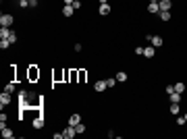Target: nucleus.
<instances>
[{
    "label": "nucleus",
    "instance_id": "obj_1",
    "mask_svg": "<svg viewBox=\"0 0 187 139\" xmlns=\"http://www.w3.org/2000/svg\"><path fill=\"white\" fill-rule=\"evenodd\" d=\"M148 40H150V44H152L154 48H160V46L164 44V40H162V35H148Z\"/></svg>",
    "mask_w": 187,
    "mask_h": 139
},
{
    "label": "nucleus",
    "instance_id": "obj_2",
    "mask_svg": "<svg viewBox=\"0 0 187 139\" xmlns=\"http://www.w3.org/2000/svg\"><path fill=\"white\" fill-rule=\"evenodd\" d=\"M75 135H77V129H75L73 125H69L65 131H62V137H65V139H73Z\"/></svg>",
    "mask_w": 187,
    "mask_h": 139
},
{
    "label": "nucleus",
    "instance_id": "obj_3",
    "mask_svg": "<svg viewBox=\"0 0 187 139\" xmlns=\"http://www.w3.org/2000/svg\"><path fill=\"white\" fill-rule=\"evenodd\" d=\"M13 25V17L11 15H0V27H11Z\"/></svg>",
    "mask_w": 187,
    "mask_h": 139
},
{
    "label": "nucleus",
    "instance_id": "obj_4",
    "mask_svg": "<svg viewBox=\"0 0 187 139\" xmlns=\"http://www.w3.org/2000/svg\"><path fill=\"white\" fill-rule=\"evenodd\" d=\"M27 77H29V81H35V79H40V69H38V67H29Z\"/></svg>",
    "mask_w": 187,
    "mask_h": 139
},
{
    "label": "nucleus",
    "instance_id": "obj_5",
    "mask_svg": "<svg viewBox=\"0 0 187 139\" xmlns=\"http://www.w3.org/2000/svg\"><path fill=\"white\" fill-rule=\"evenodd\" d=\"M148 13H152V15H158V13H160L158 0H152V2H150V4H148Z\"/></svg>",
    "mask_w": 187,
    "mask_h": 139
},
{
    "label": "nucleus",
    "instance_id": "obj_6",
    "mask_svg": "<svg viewBox=\"0 0 187 139\" xmlns=\"http://www.w3.org/2000/svg\"><path fill=\"white\" fill-rule=\"evenodd\" d=\"M0 104H2V108L11 104V93H8V91H2V93H0Z\"/></svg>",
    "mask_w": 187,
    "mask_h": 139
},
{
    "label": "nucleus",
    "instance_id": "obj_7",
    "mask_svg": "<svg viewBox=\"0 0 187 139\" xmlns=\"http://www.w3.org/2000/svg\"><path fill=\"white\" fill-rule=\"evenodd\" d=\"M110 4L106 2V4H100V8H98V13H100V17H106V15H110Z\"/></svg>",
    "mask_w": 187,
    "mask_h": 139
},
{
    "label": "nucleus",
    "instance_id": "obj_8",
    "mask_svg": "<svg viewBox=\"0 0 187 139\" xmlns=\"http://www.w3.org/2000/svg\"><path fill=\"white\" fill-rule=\"evenodd\" d=\"M73 13H75L73 4H65V7H62V17H73Z\"/></svg>",
    "mask_w": 187,
    "mask_h": 139
},
{
    "label": "nucleus",
    "instance_id": "obj_9",
    "mask_svg": "<svg viewBox=\"0 0 187 139\" xmlns=\"http://www.w3.org/2000/svg\"><path fill=\"white\" fill-rule=\"evenodd\" d=\"M11 33H13V31H11V27H0V40H8V37H11Z\"/></svg>",
    "mask_w": 187,
    "mask_h": 139
},
{
    "label": "nucleus",
    "instance_id": "obj_10",
    "mask_svg": "<svg viewBox=\"0 0 187 139\" xmlns=\"http://www.w3.org/2000/svg\"><path fill=\"white\" fill-rule=\"evenodd\" d=\"M79 123H81V114H71V116H69V125L77 127Z\"/></svg>",
    "mask_w": 187,
    "mask_h": 139
},
{
    "label": "nucleus",
    "instance_id": "obj_11",
    "mask_svg": "<svg viewBox=\"0 0 187 139\" xmlns=\"http://www.w3.org/2000/svg\"><path fill=\"white\" fill-rule=\"evenodd\" d=\"M158 7H160V11H171V7H173V4H171V0H160Z\"/></svg>",
    "mask_w": 187,
    "mask_h": 139
},
{
    "label": "nucleus",
    "instance_id": "obj_12",
    "mask_svg": "<svg viewBox=\"0 0 187 139\" xmlns=\"http://www.w3.org/2000/svg\"><path fill=\"white\" fill-rule=\"evenodd\" d=\"M0 131H2V137H4V139H13V137H15V133L11 131L8 127H4V129H0Z\"/></svg>",
    "mask_w": 187,
    "mask_h": 139
},
{
    "label": "nucleus",
    "instance_id": "obj_13",
    "mask_svg": "<svg viewBox=\"0 0 187 139\" xmlns=\"http://www.w3.org/2000/svg\"><path fill=\"white\" fill-rule=\"evenodd\" d=\"M106 87H108V85H106V81H98V83L94 85V89H96L98 93H102V91L106 89Z\"/></svg>",
    "mask_w": 187,
    "mask_h": 139
},
{
    "label": "nucleus",
    "instance_id": "obj_14",
    "mask_svg": "<svg viewBox=\"0 0 187 139\" xmlns=\"http://www.w3.org/2000/svg\"><path fill=\"white\" fill-rule=\"evenodd\" d=\"M154 52H156V50H154V46L144 48V56H145V58H154Z\"/></svg>",
    "mask_w": 187,
    "mask_h": 139
},
{
    "label": "nucleus",
    "instance_id": "obj_15",
    "mask_svg": "<svg viewBox=\"0 0 187 139\" xmlns=\"http://www.w3.org/2000/svg\"><path fill=\"white\" fill-rule=\"evenodd\" d=\"M33 127L35 129H42V127H44V116H35L33 118Z\"/></svg>",
    "mask_w": 187,
    "mask_h": 139
},
{
    "label": "nucleus",
    "instance_id": "obj_16",
    "mask_svg": "<svg viewBox=\"0 0 187 139\" xmlns=\"http://www.w3.org/2000/svg\"><path fill=\"white\" fill-rule=\"evenodd\" d=\"M158 17L162 19V21H171V11H160Z\"/></svg>",
    "mask_w": 187,
    "mask_h": 139
},
{
    "label": "nucleus",
    "instance_id": "obj_17",
    "mask_svg": "<svg viewBox=\"0 0 187 139\" xmlns=\"http://www.w3.org/2000/svg\"><path fill=\"white\" fill-rule=\"evenodd\" d=\"M179 112H181L179 104H177V102H171V114H179Z\"/></svg>",
    "mask_w": 187,
    "mask_h": 139
},
{
    "label": "nucleus",
    "instance_id": "obj_18",
    "mask_svg": "<svg viewBox=\"0 0 187 139\" xmlns=\"http://www.w3.org/2000/svg\"><path fill=\"white\" fill-rule=\"evenodd\" d=\"M117 81H118V83H123V81H127V73H123V71H118V73H117Z\"/></svg>",
    "mask_w": 187,
    "mask_h": 139
},
{
    "label": "nucleus",
    "instance_id": "obj_19",
    "mask_svg": "<svg viewBox=\"0 0 187 139\" xmlns=\"http://www.w3.org/2000/svg\"><path fill=\"white\" fill-rule=\"evenodd\" d=\"M171 102H177V104L181 102V93L179 91H173V93H171Z\"/></svg>",
    "mask_w": 187,
    "mask_h": 139
},
{
    "label": "nucleus",
    "instance_id": "obj_20",
    "mask_svg": "<svg viewBox=\"0 0 187 139\" xmlns=\"http://www.w3.org/2000/svg\"><path fill=\"white\" fill-rule=\"evenodd\" d=\"M173 85H175V91H179V93L185 91V83H173Z\"/></svg>",
    "mask_w": 187,
    "mask_h": 139
},
{
    "label": "nucleus",
    "instance_id": "obj_21",
    "mask_svg": "<svg viewBox=\"0 0 187 139\" xmlns=\"http://www.w3.org/2000/svg\"><path fill=\"white\" fill-rule=\"evenodd\" d=\"M117 83H118V81H117V77H110V79H106V85H108V87H114Z\"/></svg>",
    "mask_w": 187,
    "mask_h": 139
},
{
    "label": "nucleus",
    "instance_id": "obj_22",
    "mask_svg": "<svg viewBox=\"0 0 187 139\" xmlns=\"http://www.w3.org/2000/svg\"><path fill=\"white\" fill-rule=\"evenodd\" d=\"M11 46V40H0V50H7Z\"/></svg>",
    "mask_w": 187,
    "mask_h": 139
},
{
    "label": "nucleus",
    "instance_id": "obj_23",
    "mask_svg": "<svg viewBox=\"0 0 187 139\" xmlns=\"http://www.w3.org/2000/svg\"><path fill=\"white\" fill-rule=\"evenodd\" d=\"M4 91H8V93H13V91H15V83H7Z\"/></svg>",
    "mask_w": 187,
    "mask_h": 139
},
{
    "label": "nucleus",
    "instance_id": "obj_24",
    "mask_svg": "<svg viewBox=\"0 0 187 139\" xmlns=\"http://www.w3.org/2000/svg\"><path fill=\"white\" fill-rule=\"evenodd\" d=\"M75 129H77V133H85V125H83V123H79Z\"/></svg>",
    "mask_w": 187,
    "mask_h": 139
},
{
    "label": "nucleus",
    "instance_id": "obj_25",
    "mask_svg": "<svg viewBox=\"0 0 187 139\" xmlns=\"http://www.w3.org/2000/svg\"><path fill=\"white\" fill-rule=\"evenodd\" d=\"M19 7L21 8H27L29 7V0H19Z\"/></svg>",
    "mask_w": 187,
    "mask_h": 139
},
{
    "label": "nucleus",
    "instance_id": "obj_26",
    "mask_svg": "<svg viewBox=\"0 0 187 139\" xmlns=\"http://www.w3.org/2000/svg\"><path fill=\"white\" fill-rule=\"evenodd\" d=\"M85 77H87V73H85V71H79V81H81V83L85 81Z\"/></svg>",
    "mask_w": 187,
    "mask_h": 139
},
{
    "label": "nucleus",
    "instance_id": "obj_27",
    "mask_svg": "<svg viewBox=\"0 0 187 139\" xmlns=\"http://www.w3.org/2000/svg\"><path fill=\"white\" fill-rule=\"evenodd\" d=\"M185 123H187V120H185V116H177V125H181V127H183Z\"/></svg>",
    "mask_w": 187,
    "mask_h": 139
},
{
    "label": "nucleus",
    "instance_id": "obj_28",
    "mask_svg": "<svg viewBox=\"0 0 187 139\" xmlns=\"http://www.w3.org/2000/svg\"><path fill=\"white\" fill-rule=\"evenodd\" d=\"M173 91H175V85H166V93H168V96H171Z\"/></svg>",
    "mask_w": 187,
    "mask_h": 139
},
{
    "label": "nucleus",
    "instance_id": "obj_29",
    "mask_svg": "<svg viewBox=\"0 0 187 139\" xmlns=\"http://www.w3.org/2000/svg\"><path fill=\"white\" fill-rule=\"evenodd\" d=\"M73 8H75V11H79V8H81V2H79V0H75V2H73Z\"/></svg>",
    "mask_w": 187,
    "mask_h": 139
},
{
    "label": "nucleus",
    "instance_id": "obj_30",
    "mask_svg": "<svg viewBox=\"0 0 187 139\" xmlns=\"http://www.w3.org/2000/svg\"><path fill=\"white\" fill-rule=\"evenodd\" d=\"M8 40H11V44H15V42H17V35H15V31L11 33V37H8Z\"/></svg>",
    "mask_w": 187,
    "mask_h": 139
},
{
    "label": "nucleus",
    "instance_id": "obj_31",
    "mask_svg": "<svg viewBox=\"0 0 187 139\" xmlns=\"http://www.w3.org/2000/svg\"><path fill=\"white\" fill-rule=\"evenodd\" d=\"M29 7L35 8V7H38V0H29Z\"/></svg>",
    "mask_w": 187,
    "mask_h": 139
},
{
    "label": "nucleus",
    "instance_id": "obj_32",
    "mask_svg": "<svg viewBox=\"0 0 187 139\" xmlns=\"http://www.w3.org/2000/svg\"><path fill=\"white\" fill-rule=\"evenodd\" d=\"M62 2H65V4H73L75 0H62Z\"/></svg>",
    "mask_w": 187,
    "mask_h": 139
},
{
    "label": "nucleus",
    "instance_id": "obj_33",
    "mask_svg": "<svg viewBox=\"0 0 187 139\" xmlns=\"http://www.w3.org/2000/svg\"><path fill=\"white\" fill-rule=\"evenodd\" d=\"M106 2H108V0H100V4H106Z\"/></svg>",
    "mask_w": 187,
    "mask_h": 139
},
{
    "label": "nucleus",
    "instance_id": "obj_34",
    "mask_svg": "<svg viewBox=\"0 0 187 139\" xmlns=\"http://www.w3.org/2000/svg\"><path fill=\"white\" fill-rule=\"evenodd\" d=\"M185 120H187V114H185Z\"/></svg>",
    "mask_w": 187,
    "mask_h": 139
}]
</instances>
